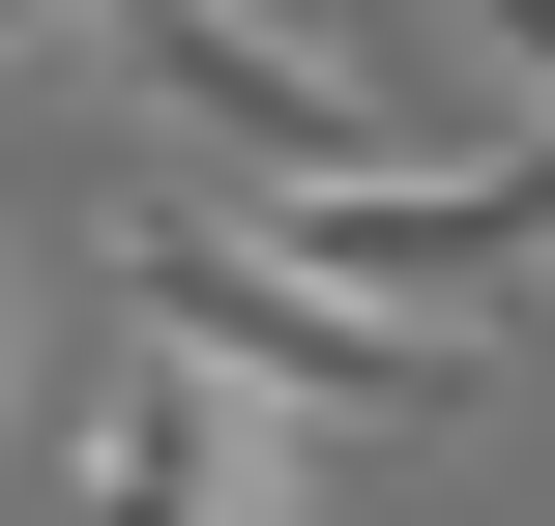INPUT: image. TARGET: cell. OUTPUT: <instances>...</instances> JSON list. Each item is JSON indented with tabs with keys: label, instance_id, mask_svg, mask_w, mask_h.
Here are the masks:
<instances>
[{
	"label": "cell",
	"instance_id": "1",
	"mask_svg": "<svg viewBox=\"0 0 555 526\" xmlns=\"http://www.w3.org/2000/svg\"><path fill=\"white\" fill-rule=\"evenodd\" d=\"M117 322H146V351H205L234 410H322V439H468V410H498V351H468V322L322 293V264H263L234 205H117Z\"/></svg>",
	"mask_w": 555,
	"mask_h": 526
},
{
	"label": "cell",
	"instance_id": "2",
	"mask_svg": "<svg viewBox=\"0 0 555 526\" xmlns=\"http://www.w3.org/2000/svg\"><path fill=\"white\" fill-rule=\"evenodd\" d=\"M234 234L263 264H322V293H380V322H527L555 293V117H498V146H322V176H234Z\"/></svg>",
	"mask_w": 555,
	"mask_h": 526
},
{
	"label": "cell",
	"instance_id": "3",
	"mask_svg": "<svg viewBox=\"0 0 555 526\" xmlns=\"http://www.w3.org/2000/svg\"><path fill=\"white\" fill-rule=\"evenodd\" d=\"M88 59L176 117V146H234V176H322V146H410L380 117V59L322 29V0H88Z\"/></svg>",
	"mask_w": 555,
	"mask_h": 526
},
{
	"label": "cell",
	"instance_id": "4",
	"mask_svg": "<svg viewBox=\"0 0 555 526\" xmlns=\"http://www.w3.org/2000/svg\"><path fill=\"white\" fill-rule=\"evenodd\" d=\"M59 526H322V498H293V410H234L205 351L117 322V381L59 410Z\"/></svg>",
	"mask_w": 555,
	"mask_h": 526
},
{
	"label": "cell",
	"instance_id": "5",
	"mask_svg": "<svg viewBox=\"0 0 555 526\" xmlns=\"http://www.w3.org/2000/svg\"><path fill=\"white\" fill-rule=\"evenodd\" d=\"M439 29H468V59H498V88L555 117V0H439Z\"/></svg>",
	"mask_w": 555,
	"mask_h": 526
},
{
	"label": "cell",
	"instance_id": "6",
	"mask_svg": "<svg viewBox=\"0 0 555 526\" xmlns=\"http://www.w3.org/2000/svg\"><path fill=\"white\" fill-rule=\"evenodd\" d=\"M29 59H88V0H0V88H29Z\"/></svg>",
	"mask_w": 555,
	"mask_h": 526
},
{
	"label": "cell",
	"instance_id": "7",
	"mask_svg": "<svg viewBox=\"0 0 555 526\" xmlns=\"http://www.w3.org/2000/svg\"><path fill=\"white\" fill-rule=\"evenodd\" d=\"M0 381H29V264H0Z\"/></svg>",
	"mask_w": 555,
	"mask_h": 526
}]
</instances>
